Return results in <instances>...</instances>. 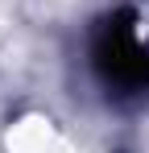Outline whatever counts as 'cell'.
<instances>
[{
  "mask_svg": "<svg viewBox=\"0 0 149 153\" xmlns=\"http://www.w3.org/2000/svg\"><path fill=\"white\" fill-rule=\"evenodd\" d=\"M91 66L116 91H145L149 87V46L133 25V17H108L91 42Z\"/></svg>",
  "mask_w": 149,
  "mask_h": 153,
  "instance_id": "obj_1",
  "label": "cell"
}]
</instances>
